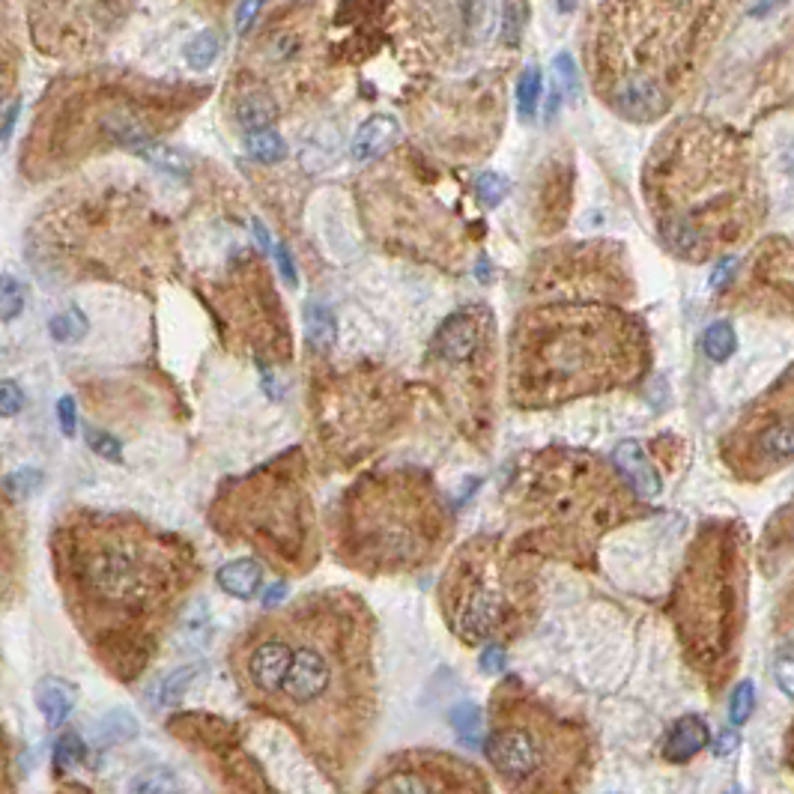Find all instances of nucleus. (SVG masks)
Returning a JSON list of instances; mask_svg holds the SVG:
<instances>
[{"label": "nucleus", "mask_w": 794, "mask_h": 794, "mask_svg": "<svg viewBox=\"0 0 794 794\" xmlns=\"http://www.w3.org/2000/svg\"><path fill=\"white\" fill-rule=\"evenodd\" d=\"M702 350L711 362H726L735 356L738 350V335H735V326L729 320H717L708 326L705 338H702Z\"/></svg>", "instance_id": "obj_31"}, {"label": "nucleus", "mask_w": 794, "mask_h": 794, "mask_svg": "<svg viewBox=\"0 0 794 794\" xmlns=\"http://www.w3.org/2000/svg\"><path fill=\"white\" fill-rule=\"evenodd\" d=\"M571 186H574L571 162L553 159L544 180H541V189H538V215H541V227L547 233L565 227L568 209H571Z\"/></svg>", "instance_id": "obj_25"}, {"label": "nucleus", "mask_w": 794, "mask_h": 794, "mask_svg": "<svg viewBox=\"0 0 794 794\" xmlns=\"http://www.w3.org/2000/svg\"><path fill=\"white\" fill-rule=\"evenodd\" d=\"M505 666V648L502 645H487L481 651V669L484 672H502Z\"/></svg>", "instance_id": "obj_50"}, {"label": "nucleus", "mask_w": 794, "mask_h": 794, "mask_svg": "<svg viewBox=\"0 0 794 794\" xmlns=\"http://www.w3.org/2000/svg\"><path fill=\"white\" fill-rule=\"evenodd\" d=\"M129 794H183V783L168 768H150L129 783Z\"/></svg>", "instance_id": "obj_34"}, {"label": "nucleus", "mask_w": 794, "mask_h": 794, "mask_svg": "<svg viewBox=\"0 0 794 794\" xmlns=\"http://www.w3.org/2000/svg\"><path fill=\"white\" fill-rule=\"evenodd\" d=\"M254 230H257V239H260V245L266 248V245H269V239H266V230H263V227H260L257 221H254Z\"/></svg>", "instance_id": "obj_58"}, {"label": "nucleus", "mask_w": 794, "mask_h": 794, "mask_svg": "<svg viewBox=\"0 0 794 794\" xmlns=\"http://www.w3.org/2000/svg\"><path fill=\"white\" fill-rule=\"evenodd\" d=\"M15 87H18V51L0 39V117H6Z\"/></svg>", "instance_id": "obj_36"}, {"label": "nucleus", "mask_w": 794, "mask_h": 794, "mask_svg": "<svg viewBox=\"0 0 794 794\" xmlns=\"http://www.w3.org/2000/svg\"><path fill=\"white\" fill-rule=\"evenodd\" d=\"M753 708H756V687L750 681H741L732 690V696H729V720H732V726H744L753 717Z\"/></svg>", "instance_id": "obj_40"}, {"label": "nucleus", "mask_w": 794, "mask_h": 794, "mask_svg": "<svg viewBox=\"0 0 794 794\" xmlns=\"http://www.w3.org/2000/svg\"><path fill=\"white\" fill-rule=\"evenodd\" d=\"M260 9H263L260 3H239V9H236V12H239V21H236V30H239L242 36L248 33V27H251V21H254V15H257Z\"/></svg>", "instance_id": "obj_54"}, {"label": "nucleus", "mask_w": 794, "mask_h": 794, "mask_svg": "<svg viewBox=\"0 0 794 794\" xmlns=\"http://www.w3.org/2000/svg\"><path fill=\"white\" fill-rule=\"evenodd\" d=\"M365 218L383 242L406 248L412 257L439 263L460 251V233L448 209L397 168H386L365 183Z\"/></svg>", "instance_id": "obj_15"}, {"label": "nucleus", "mask_w": 794, "mask_h": 794, "mask_svg": "<svg viewBox=\"0 0 794 794\" xmlns=\"http://www.w3.org/2000/svg\"><path fill=\"white\" fill-rule=\"evenodd\" d=\"M708 744H711L708 723L702 717H696V714H687L669 729V735L663 738V750L660 753H663V759L669 765H687L699 753H705Z\"/></svg>", "instance_id": "obj_26"}, {"label": "nucleus", "mask_w": 794, "mask_h": 794, "mask_svg": "<svg viewBox=\"0 0 794 794\" xmlns=\"http://www.w3.org/2000/svg\"><path fill=\"white\" fill-rule=\"evenodd\" d=\"M427 380L472 442L490 439L496 386V323L481 305L448 314L427 350Z\"/></svg>", "instance_id": "obj_14"}, {"label": "nucleus", "mask_w": 794, "mask_h": 794, "mask_svg": "<svg viewBox=\"0 0 794 794\" xmlns=\"http://www.w3.org/2000/svg\"><path fill=\"white\" fill-rule=\"evenodd\" d=\"M792 645L786 642L783 648H780V660H774V678H777V684H780V690L786 693V696H792L794 687H792Z\"/></svg>", "instance_id": "obj_47"}, {"label": "nucleus", "mask_w": 794, "mask_h": 794, "mask_svg": "<svg viewBox=\"0 0 794 794\" xmlns=\"http://www.w3.org/2000/svg\"><path fill=\"white\" fill-rule=\"evenodd\" d=\"M72 329H78V332L87 329V323H84V317L78 311H66V314H60V317L51 320V335L57 341H69L72 338Z\"/></svg>", "instance_id": "obj_46"}, {"label": "nucleus", "mask_w": 794, "mask_h": 794, "mask_svg": "<svg viewBox=\"0 0 794 794\" xmlns=\"http://www.w3.org/2000/svg\"><path fill=\"white\" fill-rule=\"evenodd\" d=\"M218 586L230 597L251 600L263 586V565L257 559H233L218 571Z\"/></svg>", "instance_id": "obj_30"}, {"label": "nucleus", "mask_w": 794, "mask_h": 794, "mask_svg": "<svg viewBox=\"0 0 794 794\" xmlns=\"http://www.w3.org/2000/svg\"><path fill=\"white\" fill-rule=\"evenodd\" d=\"M215 57H218V33H212V30H203L186 48V60L192 69H206Z\"/></svg>", "instance_id": "obj_41"}, {"label": "nucleus", "mask_w": 794, "mask_h": 794, "mask_svg": "<svg viewBox=\"0 0 794 794\" xmlns=\"http://www.w3.org/2000/svg\"><path fill=\"white\" fill-rule=\"evenodd\" d=\"M54 583L90 657L123 684L159 657L200 580L195 547L141 517L66 508L51 529Z\"/></svg>", "instance_id": "obj_2"}, {"label": "nucleus", "mask_w": 794, "mask_h": 794, "mask_svg": "<svg viewBox=\"0 0 794 794\" xmlns=\"http://www.w3.org/2000/svg\"><path fill=\"white\" fill-rule=\"evenodd\" d=\"M359 794H490V777L457 753L409 747L383 759Z\"/></svg>", "instance_id": "obj_20"}, {"label": "nucleus", "mask_w": 794, "mask_h": 794, "mask_svg": "<svg viewBox=\"0 0 794 794\" xmlns=\"http://www.w3.org/2000/svg\"><path fill=\"white\" fill-rule=\"evenodd\" d=\"M317 12V6H287L275 21L260 30L245 66L251 84L263 90L269 87V96H275V87L296 93V72H305L311 69V63L320 60Z\"/></svg>", "instance_id": "obj_19"}, {"label": "nucleus", "mask_w": 794, "mask_h": 794, "mask_svg": "<svg viewBox=\"0 0 794 794\" xmlns=\"http://www.w3.org/2000/svg\"><path fill=\"white\" fill-rule=\"evenodd\" d=\"M54 794H96V792L87 789L84 783H63V786H57V792Z\"/></svg>", "instance_id": "obj_56"}, {"label": "nucleus", "mask_w": 794, "mask_h": 794, "mask_svg": "<svg viewBox=\"0 0 794 794\" xmlns=\"http://www.w3.org/2000/svg\"><path fill=\"white\" fill-rule=\"evenodd\" d=\"M451 541V514L424 472L397 469L359 478L335 523L338 559L368 577L412 574Z\"/></svg>", "instance_id": "obj_9"}, {"label": "nucleus", "mask_w": 794, "mask_h": 794, "mask_svg": "<svg viewBox=\"0 0 794 794\" xmlns=\"http://www.w3.org/2000/svg\"><path fill=\"white\" fill-rule=\"evenodd\" d=\"M612 469L618 472V478L627 484V490L639 499H657L663 484H660V475L654 469V460L651 454L645 451L642 442L636 439H624L615 445L612 451Z\"/></svg>", "instance_id": "obj_24"}, {"label": "nucleus", "mask_w": 794, "mask_h": 794, "mask_svg": "<svg viewBox=\"0 0 794 794\" xmlns=\"http://www.w3.org/2000/svg\"><path fill=\"white\" fill-rule=\"evenodd\" d=\"M281 595H284V583H278L275 589H269V592H266V606H272V603H275V600H278Z\"/></svg>", "instance_id": "obj_57"}, {"label": "nucleus", "mask_w": 794, "mask_h": 794, "mask_svg": "<svg viewBox=\"0 0 794 794\" xmlns=\"http://www.w3.org/2000/svg\"><path fill=\"white\" fill-rule=\"evenodd\" d=\"M735 747H738V735L729 729V732H723V735H720V741H717V750H714V753L723 759V756H732V753H735Z\"/></svg>", "instance_id": "obj_55"}, {"label": "nucleus", "mask_w": 794, "mask_h": 794, "mask_svg": "<svg viewBox=\"0 0 794 794\" xmlns=\"http://www.w3.org/2000/svg\"><path fill=\"white\" fill-rule=\"evenodd\" d=\"M87 756V747L81 741L78 732H63L54 744V768L57 771H69V768H78Z\"/></svg>", "instance_id": "obj_37"}, {"label": "nucleus", "mask_w": 794, "mask_h": 794, "mask_svg": "<svg viewBox=\"0 0 794 794\" xmlns=\"http://www.w3.org/2000/svg\"><path fill=\"white\" fill-rule=\"evenodd\" d=\"M648 362L645 326L618 305L544 302L526 308L508 344V395L544 409L633 383Z\"/></svg>", "instance_id": "obj_4"}, {"label": "nucleus", "mask_w": 794, "mask_h": 794, "mask_svg": "<svg viewBox=\"0 0 794 794\" xmlns=\"http://www.w3.org/2000/svg\"><path fill=\"white\" fill-rule=\"evenodd\" d=\"M747 538L735 520L705 526L675 583L672 621L681 654L711 696H720L741 663L750 609Z\"/></svg>", "instance_id": "obj_8"}, {"label": "nucleus", "mask_w": 794, "mask_h": 794, "mask_svg": "<svg viewBox=\"0 0 794 794\" xmlns=\"http://www.w3.org/2000/svg\"><path fill=\"white\" fill-rule=\"evenodd\" d=\"M792 377L786 374L777 389L759 397L744 418L723 436V463L744 481H759L789 466L794 451Z\"/></svg>", "instance_id": "obj_17"}, {"label": "nucleus", "mask_w": 794, "mask_h": 794, "mask_svg": "<svg viewBox=\"0 0 794 794\" xmlns=\"http://www.w3.org/2000/svg\"><path fill=\"white\" fill-rule=\"evenodd\" d=\"M3 484L9 490V496L15 502H21V499H27L42 484V475H39V469H24V472H15V475H6Z\"/></svg>", "instance_id": "obj_43"}, {"label": "nucleus", "mask_w": 794, "mask_h": 794, "mask_svg": "<svg viewBox=\"0 0 794 794\" xmlns=\"http://www.w3.org/2000/svg\"><path fill=\"white\" fill-rule=\"evenodd\" d=\"M87 442H90V448L96 451V454H102V457H108V460H120V442L114 439V436H108V433H102V430H87Z\"/></svg>", "instance_id": "obj_48"}, {"label": "nucleus", "mask_w": 794, "mask_h": 794, "mask_svg": "<svg viewBox=\"0 0 794 794\" xmlns=\"http://www.w3.org/2000/svg\"><path fill=\"white\" fill-rule=\"evenodd\" d=\"M451 717H454V726H457V732H460L466 741H472V738H475V732L484 726V720H481V711H478L475 705H460V708H457Z\"/></svg>", "instance_id": "obj_44"}, {"label": "nucleus", "mask_w": 794, "mask_h": 794, "mask_svg": "<svg viewBox=\"0 0 794 794\" xmlns=\"http://www.w3.org/2000/svg\"><path fill=\"white\" fill-rule=\"evenodd\" d=\"M57 412H60V427H63V433L72 436V433H75V400H72V397H60Z\"/></svg>", "instance_id": "obj_51"}, {"label": "nucleus", "mask_w": 794, "mask_h": 794, "mask_svg": "<svg viewBox=\"0 0 794 794\" xmlns=\"http://www.w3.org/2000/svg\"><path fill=\"white\" fill-rule=\"evenodd\" d=\"M484 759L505 794H583L595 777L597 738L586 720L505 678L490 696Z\"/></svg>", "instance_id": "obj_10"}, {"label": "nucleus", "mask_w": 794, "mask_h": 794, "mask_svg": "<svg viewBox=\"0 0 794 794\" xmlns=\"http://www.w3.org/2000/svg\"><path fill=\"white\" fill-rule=\"evenodd\" d=\"M168 90L132 78L78 75L45 90L36 108L21 174L54 180L102 150H141L174 120Z\"/></svg>", "instance_id": "obj_6"}, {"label": "nucleus", "mask_w": 794, "mask_h": 794, "mask_svg": "<svg viewBox=\"0 0 794 794\" xmlns=\"http://www.w3.org/2000/svg\"><path fill=\"white\" fill-rule=\"evenodd\" d=\"M523 523V550L586 565L597 541L633 517V499L612 463L589 451L547 448L517 472L508 499Z\"/></svg>", "instance_id": "obj_7"}, {"label": "nucleus", "mask_w": 794, "mask_h": 794, "mask_svg": "<svg viewBox=\"0 0 794 794\" xmlns=\"http://www.w3.org/2000/svg\"><path fill=\"white\" fill-rule=\"evenodd\" d=\"M397 141H400V123L389 114H377L356 132L353 156H356V162L371 165V162L383 159L386 153H392Z\"/></svg>", "instance_id": "obj_27"}, {"label": "nucleus", "mask_w": 794, "mask_h": 794, "mask_svg": "<svg viewBox=\"0 0 794 794\" xmlns=\"http://www.w3.org/2000/svg\"><path fill=\"white\" fill-rule=\"evenodd\" d=\"M717 3H597L589 33L595 93L624 120L666 117L714 42Z\"/></svg>", "instance_id": "obj_5"}, {"label": "nucleus", "mask_w": 794, "mask_h": 794, "mask_svg": "<svg viewBox=\"0 0 794 794\" xmlns=\"http://www.w3.org/2000/svg\"><path fill=\"white\" fill-rule=\"evenodd\" d=\"M508 189H511L508 180L502 174H496V171H484L475 180V195L481 200V206H487V209H496L502 200L508 198Z\"/></svg>", "instance_id": "obj_39"}, {"label": "nucleus", "mask_w": 794, "mask_h": 794, "mask_svg": "<svg viewBox=\"0 0 794 794\" xmlns=\"http://www.w3.org/2000/svg\"><path fill=\"white\" fill-rule=\"evenodd\" d=\"M212 529L236 544H248L266 565L302 577L320 562L317 514L299 454L230 481L209 511Z\"/></svg>", "instance_id": "obj_12"}, {"label": "nucleus", "mask_w": 794, "mask_h": 794, "mask_svg": "<svg viewBox=\"0 0 794 794\" xmlns=\"http://www.w3.org/2000/svg\"><path fill=\"white\" fill-rule=\"evenodd\" d=\"M0 794H15V780H12V756H9V741L0 729Z\"/></svg>", "instance_id": "obj_49"}, {"label": "nucleus", "mask_w": 794, "mask_h": 794, "mask_svg": "<svg viewBox=\"0 0 794 794\" xmlns=\"http://www.w3.org/2000/svg\"><path fill=\"white\" fill-rule=\"evenodd\" d=\"M24 409V392L18 383L12 380H3L0 383V418H12Z\"/></svg>", "instance_id": "obj_45"}, {"label": "nucleus", "mask_w": 794, "mask_h": 794, "mask_svg": "<svg viewBox=\"0 0 794 794\" xmlns=\"http://www.w3.org/2000/svg\"><path fill=\"white\" fill-rule=\"evenodd\" d=\"M33 696H36V708L42 711L48 726H63L69 720L72 708H75V699H78L75 687L69 681H63V678H54V675L42 678L36 684Z\"/></svg>", "instance_id": "obj_29"}, {"label": "nucleus", "mask_w": 794, "mask_h": 794, "mask_svg": "<svg viewBox=\"0 0 794 794\" xmlns=\"http://www.w3.org/2000/svg\"><path fill=\"white\" fill-rule=\"evenodd\" d=\"M529 293L550 302L618 305L633 293V278L627 272V257L615 242H577L538 257Z\"/></svg>", "instance_id": "obj_16"}, {"label": "nucleus", "mask_w": 794, "mask_h": 794, "mask_svg": "<svg viewBox=\"0 0 794 794\" xmlns=\"http://www.w3.org/2000/svg\"><path fill=\"white\" fill-rule=\"evenodd\" d=\"M141 209L114 186H69L42 209L30 230L33 263L45 272L120 278L132 263V242Z\"/></svg>", "instance_id": "obj_13"}, {"label": "nucleus", "mask_w": 794, "mask_h": 794, "mask_svg": "<svg viewBox=\"0 0 794 794\" xmlns=\"http://www.w3.org/2000/svg\"><path fill=\"white\" fill-rule=\"evenodd\" d=\"M642 192L666 248L687 263L723 260L765 215L747 138L702 117L660 132L645 159Z\"/></svg>", "instance_id": "obj_3"}, {"label": "nucleus", "mask_w": 794, "mask_h": 794, "mask_svg": "<svg viewBox=\"0 0 794 794\" xmlns=\"http://www.w3.org/2000/svg\"><path fill=\"white\" fill-rule=\"evenodd\" d=\"M224 293V314L230 329L254 350L257 359H287L290 335L281 314V302L269 287L266 272L257 263H248Z\"/></svg>", "instance_id": "obj_21"}, {"label": "nucleus", "mask_w": 794, "mask_h": 794, "mask_svg": "<svg viewBox=\"0 0 794 794\" xmlns=\"http://www.w3.org/2000/svg\"><path fill=\"white\" fill-rule=\"evenodd\" d=\"M245 150H248L251 159L266 162V165L281 162V159L287 156V144H284V138H281L278 132H272V129L248 132V135H245Z\"/></svg>", "instance_id": "obj_33"}, {"label": "nucleus", "mask_w": 794, "mask_h": 794, "mask_svg": "<svg viewBox=\"0 0 794 794\" xmlns=\"http://www.w3.org/2000/svg\"><path fill=\"white\" fill-rule=\"evenodd\" d=\"M24 302H27V293H24L21 281L12 275H3L0 278V323L15 320L24 311Z\"/></svg>", "instance_id": "obj_38"}, {"label": "nucleus", "mask_w": 794, "mask_h": 794, "mask_svg": "<svg viewBox=\"0 0 794 794\" xmlns=\"http://www.w3.org/2000/svg\"><path fill=\"white\" fill-rule=\"evenodd\" d=\"M553 66H556V90L571 96V99H577L580 96V69H577L574 57L571 54H559L553 60Z\"/></svg>", "instance_id": "obj_42"}, {"label": "nucleus", "mask_w": 794, "mask_h": 794, "mask_svg": "<svg viewBox=\"0 0 794 794\" xmlns=\"http://www.w3.org/2000/svg\"><path fill=\"white\" fill-rule=\"evenodd\" d=\"M744 296H753V302L765 308H792V245L789 239H771L765 242L744 278Z\"/></svg>", "instance_id": "obj_22"}, {"label": "nucleus", "mask_w": 794, "mask_h": 794, "mask_svg": "<svg viewBox=\"0 0 794 794\" xmlns=\"http://www.w3.org/2000/svg\"><path fill=\"white\" fill-rule=\"evenodd\" d=\"M275 260H278V269H281L284 281H287V284H296V278H299V275H296L293 257L287 254V248H284V245H278V248H275Z\"/></svg>", "instance_id": "obj_52"}, {"label": "nucleus", "mask_w": 794, "mask_h": 794, "mask_svg": "<svg viewBox=\"0 0 794 794\" xmlns=\"http://www.w3.org/2000/svg\"><path fill=\"white\" fill-rule=\"evenodd\" d=\"M735 266H738V260L732 257V254H726L723 260H720V266H717V272H714V278H711V284H714V290H720L729 278H732V272H735Z\"/></svg>", "instance_id": "obj_53"}, {"label": "nucleus", "mask_w": 794, "mask_h": 794, "mask_svg": "<svg viewBox=\"0 0 794 794\" xmlns=\"http://www.w3.org/2000/svg\"><path fill=\"white\" fill-rule=\"evenodd\" d=\"M448 630L472 648L502 645L529 630L538 612V568L514 541L481 535L463 544L436 589Z\"/></svg>", "instance_id": "obj_11"}, {"label": "nucleus", "mask_w": 794, "mask_h": 794, "mask_svg": "<svg viewBox=\"0 0 794 794\" xmlns=\"http://www.w3.org/2000/svg\"><path fill=\"white\" fill-rule=\"evenodd\" d=\"M278 114V99L269 96L263 87L257 84H242L233 96V120L245 129V132H260L266 129Z\"/></svg>", "instance_id": "obj_28"}, {"label": "nucleus", "mask_w": 794, "mask_h": 794, "mask_svg": "<svg viewBox=\"0 0 794 794\" xmlns=\"http://www.w3.org/2000/svg\"><path fill=\"white\" fill-rule=\"evenodd\" d=\"M227 663L242 702L287 726L332 792H350L383 714L368 603L344 589L299 597L251 621Z\"/></svg>", "instance_id": "obj_1"}, {"label": "nucleus", "mask_w": 794, "mask_h": 794, "mask_svg": "<svg viewBox=\"0 0 794 794\" xmlns=\"http://www.w3.org/2000/svg\"><path fill=\"white\" fill-rule=\"evenodd\" d=\"M165 729L206 765L224 794H281L236 723L203 711H186L174 714Z\"/></svg>", "instance_id": "obj_18"}, {"label": "nucleus", "mask_w": 794, "mask_h": 794, "mask_svg": "<svg viewBox=\"0 0 794 794\" xmlns=\"http://www.w3.org/2000/svg\"><path fill=\"white\" fill-rule=\"evenodd\" d=\"M27 523L0 475V603H12L24 589Z\"/></svg>", "instance_id": "obj_23"}, {"label": "nucleus", "mask_w": 794, "mask_h": 794, "mask_svg": "<svg viewBox=\"0 0 794 794\" xmlns=\"http://www.w3.org/2000/svg\"><path fill=\"white\" fill-rule=\"evenodd\" d=\"M541 90H544V75L538 66H526L520 81H517V114L520 120H532L541 105Z\"/></svg>", "instance_id": "obj_32"}, {"label": "nucleus", "mask_w": 794, "mask_h": 794, "mask_svg": "<svg viewBox=\"0 0 794 794\" xmlns=\"http://www.w3.org/2000/svg\"><path fill=\"white\" fill-rule=\"evenodd\" d=\"M305 332H308V341L320 350L332 347L335 344V320L329 314V308L323 305H308L305 311Z\"/></svg>", "instance_id": "obj_35"}]
</instances>
